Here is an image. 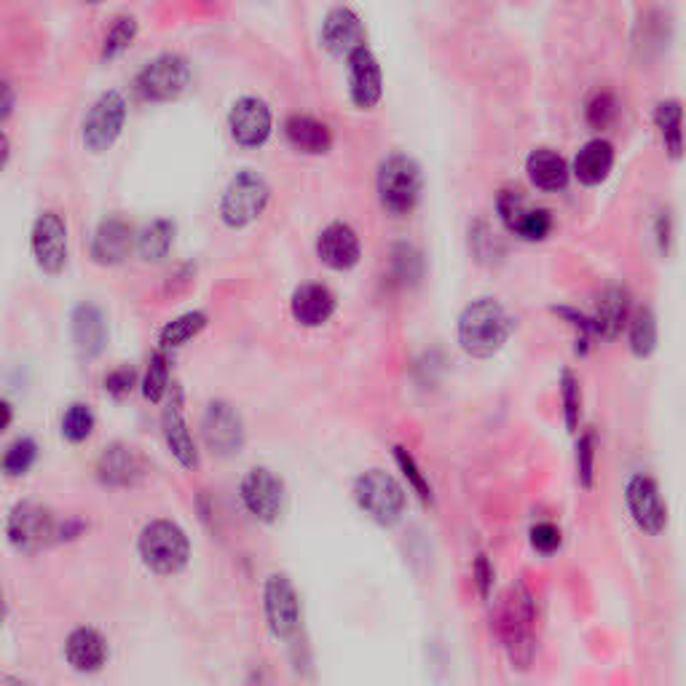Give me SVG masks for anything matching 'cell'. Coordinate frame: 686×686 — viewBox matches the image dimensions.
<instances>
[{
    "label": "cell",
    "instance_id": "obj_12",
    "mask_svg": "<svg viewBox=\"0 0 686 686\" xmlns=\"http://www.w3.org/2000/svg\"><path fill=\"white\" fill-rule=\"evenodd\" d=\"M239 496L248 513L261 523H276L284 513V483L276 472L269 467H255L239 483Z\"/></svg>",
    "mask_w": 686,
    "mask_h": 686
},
{
    "label": "cell",
    "instance_id": "obj_14",
    "mask_svg": "<svg viewBox=\"0 0 686 686\" xmlns=\"http://www.w3.org/2000/svg\"><path fill=\"white\" fill-rule=\"evenodd\" d=\"M202 437L206 448L215 453V456L229 458L244 448L248 432H244V422L234 405L223 403V400H212V403L204 407Z\"/></svg>",
    "mask_w": 686,
    "mask_h": 686
},
{
    "label": "cell",
    "instance_id": "obj_1",
    "mask_svg": "<svg viewBox=\"0 0 686 686\" xmlns=\"http://www.w3.org/2000/svg\"><path fill=\"white\" fill-rule=\"evenodd\" d=\"M536 598L523 582H515L502 595L494 614V633L500 638L504 655L515 670H528L536 657Z\"/></svg>",
    "mask_w": 686,
    "mask_h": 686
},
{
    "label": "cell",
    "instance_id": "obj_27",
    "mask_svg": "<svg viewBox=\"0 0 686 686\" xmlns=\"http://www.w3.org/2000/svg\"><path fill=\"white\" fill-rule=\"evenodd\" d=\"M614 159H617V153H614L612 142L606 138H593L587 140L577 151V157H574L572 174L587 188L601 185L608 174H612Z\"/></svg>",
    "mask_w": 686,
    "mask_h": 686
},
{
    "label": "cell",
    "instance_id": "obj_23",
    "mask_svg": "<svg viewBox=\"0 0 686 686\" xmlns=\"http://www.w3.org/2000/svg\"><path fill=\"white\" fill-rule=\"evenodd\" d=\"M630 290L623 287V284H612L595 301V312L591 314L593 333L601 335L604 341L619 339V333L630 322Z\"/></svg>",
    "mask_w": 686,
    "mask_h": 686
},
{
    "label": "cell",
    "instance_id": "obj_48",
    "mask_svg": "<svg viewBox=\"0 0 686 686\" xmlns=\"http://www.w3.org/2000/svg\"><path fill=\"white\" fill-rule=\"evenodd\" d=\"M494 582H496V568L494 563L488 561V555L477 553L475 561H472V585L481 598H491L494 593Z\"/></svg>",
    "mask_w": 686,
    "mask_h": 686
},
{
    "label": "cell",
    "instance_id": "obj_20",
    "mask_svg": "<svg viewBox=\"0 0 686 686\" xmlns=\"http://www.w3.org/2000/svg\"><path fill=\"white\" fill-rule=\"evenodd\" d=\"M108 320L97 303L83 301L70 314V341L81 360H94L105 352Z\"/></svg>",
    "mask_w": 686,
    "mask_h": 686
},
{
    "label": "cell",
    "instance_id": "obj_18",
    "mask_svg": "<svg viewBox=\"0 0 686 686\" xmlns=\"http://www.w3.org/2000/svg\"><path fill=\"white\" fill-rule=\"evenodd\" d=\"M148 475V464L138 448L127 443H110L97 456V477L110 488H134Z\"/></svg>",
    "mask_w": 686,
    "mask_h": 686
},
{
    "label": "cell",
    "instance_id": "obj_34",
    "mask_svg": "<svg viewBox=\"0 0 686 686\" xmlns=\"http://www.w3.org/2000/svg\"><path fill=\"white\" fill-rule=\"evenodd\" d=\"M138 32H140V24H138V19H134L132 14L113 17V22H110L105 38H102L100 60L102 62H110V60H115V57L124 54V51L134 43Z\"/></svg>",
    "mask_w": 686,
    "mask_h": 686
},
{
    "label": "cell",
    "instance_id": "obj_35",
    "mask_svg": "<svg viewBox=\"0 0 686 686\" xmlns=\"http://www.w3.org/2000/svg\"><path fill=\"white\" fill-rule=\"evenodd\" d=\"M424 276V255L411 242L394 244L392 250V280L400 287H413Z\"/></svg>",
    "mask_w": 686,
    "mask_h": 686
},
{
    "label": "cell",
    "instance_id": "obj_44",
    "mask_svg": "<svg viewBox=\"0 0 686 686\" xmlns=\"http://www.w3.org/2000/svg\"><path fill=\"white\" fill-rule=\"evenodd\" d=\"M470 242L472 250H475V255L481 258V261H496V258L504 255V244L502 239L491 231L488 223H475V229L470 231Z\"/></svg>",
    "mask_w": 686,
    "mask_h": 686
},
{
    "label": "cell",
    "instance_id": "obj_25",
    "mask_svg": "<svg viewBox=\"0 0 686 686\" xmlns=\"http://www.w3.org/2000/svg\"><path fill=\"white\" fill-rule=\"evenodd\" d=\"M335 306H339V301H335L333 290L322 282H303L290 297V312L303 327H322L335 314Z\"/></svg>",
    "mask_w": 686,
    "mask_h": 686
},
{
    "label": "cell",
    "instance_id": "obj_5",
    "mask_svg": "<svg viewBox=\"0 0 686 686\" xmlns=\"http://www.w3.org/2000/svg\"><path fill=\"white\" fill-rule=\"evenodd\" d=\"M138 553L142 563L159 577H174L191 561V539L178 523L151 521L140 531Z\"/></svg>",
    "mask_w": 686,
    "mask_h": 686
},
{
    "label": "cell",
    "instance_id": "obj_51",
    "mask_svg": "<svg viewBox=\"0 0 686 686\" xmlns=\"http://www.w3.org/2000/svg\"><path fill=\"white\" fill-rule=\"evenodd\" d=\"M0 411H3V430H9V426H11V418H14V413H11V403H9V400H3V403H0Z\"/></svg>",
    "mask_w": 686,
    "mask_h": 686
},
{
    "label": "cell",
    "instance_id": "obj_52",
    "mask_svg": "<svg viewBox=\"0 0 686 686\" xmlns=\"http://www.w3.org/2000/svg\"><path fill=\"white\" fill-rule=\"evenodd\" d=\"M9 159H11V140L9 134L3 132V167H9Z\"/></svg>",
    "mask_w": 686,
    "mask_h": 686
},
{
    "label": "cell",
    "instance_id": "obj_6",
    "mask_svg": "<svg viewBox=\"0 0 686 686\" xmlns=\"http://www.w3.org/2000/svg\"><path fill=\"white\" fill-rule=\"evenodd\" d=\"M354 502L373 523L390 528L403 521L407 510V491L386 470H367L354 481Z\"/></svg>",
    "mask_w": 686,
    "mask_h": 686
},
{
    "label": "cell",
    "instance_id": "obj_50",
    "mask_svg": "<svg viewBox=\"0 0 686 686\" xmlns=\"http://www.w3.org/2000/svg\"><path fill=\"white\" fill-rule=\"evenodd\" d=\"M0 92H3V102H0V119L9 121V115L14 113V102H17L14 87H11L9 81H3V87H0Z\"/></svg>",
    "mask_w": 686,
    "mask_h": 686
},
{
    "label": "cell",
    "instance_id": "obj_2",
    "mask_svg": "<svg viewBox=\"0 0 686 686\" xmlns=\"http://www.w3.org/2000/svg\"><path fill=\"white\" fill-rule=\"evenodd\" d=\"M513 316L496 297H477L458 314L456 341L470 357L488 360L502 352L513 335Z\"/></svg>",
    "mask_w": 686,
    "mask_h": 686
},
{
    "label": "cell",
    "instance_id": "obj_41",
    "mask_svg": "<svg viewBox=\"0 0 686 686\" xmlns=\"http://www.w3.org/2000/svg\"><path fill=\"white\" fill-rule=\"evenodd\" d=\"M619 113V102L614 92H608V89H598V92L591 94V100L585 102V121L593 129H606L612 127V121L617 119Z\"/></svg>",
    "mask_w": 686,
    "mask_h": 686
},
{
    "label": "cell",
    "instance_id": "obj_43",
    "mask_svg": "<svg viewBox=\"0 0 686 686\" xmlns=\"http://www.w3.org/2000/svg\"><path fill=\"white\" fill-rule=\"evenodd\" d=\"M528 210L531 206L526 204V199H523L517 191H510V188H504L500 196H496V212H500V220L510 234L517 236V231H521Z\"/></svg>",
    "mask_w": 686,
    "mask_h": 686
},
{
    "label": "cell",
    "instance_id": "obj_40",
    "mask_svg": "<svg viewBox=\"0 0 686 686\" xmlns=\"http://www.w3.org/2000/svg\"><path fill=\"white\" fill-rule=\"evenodd\" d=\"M97 426L94 411L87 403H73L64 411L62 416V437L68 443H83V440L92 437Z\"/></svg>",
    "mask_w": 686,
    "mask_h": 686
},
{
    "label": "cell",
    "instance_id": "obj_13",
    "mask_svg": "<svg viewBox=\"0 0 686 686\" xmlns=\"http://www.w3.org/2000/svg\"><path fill=\"white\" fill-rule=\"evenodd\" d=\"M265 623L274 638H293L301 627V598L287 574H271L263 591Z\"/></svg>",
    "mask_w": 686,
    "mask_h": 686
},
{
    "label": "cell",
    "instance_id": "obj_3",
    "mask_svg": "<svg viewBox=\"0 0 686 686\" xmlns=\"http://www.w3.org/2000/svg\"><path fill=\"white\" fill-rule=\"evenodd\" d=\"M79 521H60L57 513L41 502H19L6 521V534L19 553H41L62 539L79 536Z\"/></svg>",
    "mask_w": 686,
    "mask_h": 686
},
{
    "label": "cell",
    "instance_id": "obj_47",
    "mask_svg": "<svg viewBox=\"0 0 686 686\" xmlns=\"http://www.w3.org/2000/svg\"><path fill=\"white\" fill-rule=\"evenodd\" d=\"M102 384H105V392L110 397L124 400L127 394H132L134 386H138V371H134L132 365H119L105 373V381H102Z\"/></svg>",
    "mask_w": 686,
    "mask_h": 686
},
{
    "label": "cell",
    "instance_id": "obj_39",
    "mask_svg": "<svg viewBox=\"0 0 686 686\" xmlns=\"http://www.w3.org/2000/svg\"><path fill=\"white\" fill-rule=\"evenodd\" d=\"M561 407H563V424L568 432H579L582 422V384L572 371L561 373Z\"/></svg>",
    "mask_w": 686,
    "mask_h": 686
},
{
    "label": "cell",
    "instance_id": "obj_38",
    "mask_svg": "<svg viewBox=\"0 0 686 686\" xmlns=\"http://www.w3.org/2000/svg\"><path fill=\"white\" fill-rule=\"evenodd\" d=\"M394 462H397L400 472H403V477L407 481V488L413 491V494L418 496L424 504L435 502V496H432V485L426 481V475L418 467V462L413 458V453L403 448V445H394Z\"/></svg>",
    "mask_w": 686,
    "mask_h": 686
},
{
    "label": "cell",
    "instance_id": "obj_45",
    "mask_svg": "<svg viewBox=\"0 0 686 686\" xmlns=\"http://www.w3.org/2000/svg\"><path fill=\"white\" fill-rule=\"evenodd\" d=\"M528 542H531V547H534V553L555 555L563 547V531L549 521L534 523L528 531Z\"/></svg>",
    "mask_w": 686,
    "mask_h": 686
},
{
    "label": "cell",
    "instance_id": "obj_17",
    "mask_svg": "<svg viewBox=\"0 0 686 686\" xmlns=\"http://www.w3.org/2000/svg\"><path fill=\"white\" fill-rule=\"evenodd\" d=\"M132 248H138V231L121 215H108L100 220L89 242V258L97 265H119L129 258Z\"/></svg>",
    "mask_w": 686,
    "mask_h": 686
},
{
    "label": "cell",
    "instance_id": "obj_33",
    "mask_svg": "<svg viewBox=\"0 0 686 686\" xmlns=\"http://www.w3.org/2000/svg\"><path fill=\"white\" fill-rule=\"evenodd\" d=\"M172 390V375H170V354L164 349H157L148 360L145 375H142V397L148 403H161Z\"/></svg>",
    "mask_w": 686,
    "mask_h": 686
},
{
    "label": "cell",
    "instance_id": "obj_15",
    "mask_svg": "<svg viewBox=\"0 0 686 686\" xmlns=\"http://www.w3.org/2000/svg\"><path fill=\"white\" fill-rule=\"evenodd\" d=\"M320 41L333 57H346L349 60L354 51L367 47L365 22L352 6H335L322 19Z\"/></svg>",
    "mask_w": 686,
    "mask_h": 686
},
{
    "label": "cell",
    "instance_id": "obj_19",
    "mask_svg": "<svg viewBox=\"0 0 686 686\" xmlns=\"http://www.w3.org/2000/svg\"><path fill=\"white\" fill-rule=\"evenodd\" d=\"M349 73V97L362 110H371L381 102L384 94V75H381V64L375 60L371 47L357 49L346 60Z\"/></svg>",
    "mask_w": 686,
    "mask_h": 686
},
{
    "label": "cell",
    "instance_id": "obj_30",
    "mask_svg": "<svg viewBox=\"0 0 686 686\" xmlns=\"http://www.w3.org/2000/svg\"><path fill=\"white\" fill-rule=\"evenodd\" d=\"M657 341H659V327L652 306L633 309L630 322H627V346H630V352L636 354L638 360L652 357L657 349Z\"/></svg>",
    "mask_w": 686,
    "mask_h": 686
},
{
    "label": "cell",
    "instance_id": "obj_46",
    "mask_svg": "<svg viewBox=\"0 0 686 686\" xmlns=\"http://www.w3.org/2000/svg\"><path fill=\"white\" fill-rule=\"evenodd\" d=\"M549 231H553V212L545 210V206H531L517 236L523 242H542V239L549 236Z\"/></svg>",
    "mask_w": 686,
    "mask_h": 686
},
{
    "label": "cell",
    "instance_id": "obj_29",
    "mask_svg": "<svg viewBox=\"0 0 686 686\" xmlns=\"http://www.w3.org/2000/svg\"><path fill=\"white\" fill-rule=\"evenodd\" d=\"M655 127L663 140L665 153L670 159H682L686 153V119L684 105L678 100H659L655 108Z\"/></svg>",
    "mask_w": 686,
    "mask_h": 686
},
{
    "label": "cell",
    "instance_id": "obj_28",
    "mask_svg": "<svg viewBox=\"0 0 686 686\" xmlns=\"http://www.w3.org/2000/svg\"><path fill=\"white\" fill-rule=\"evenodd\" d=\"M526 174L531 185L539 188V191L558 193L568 185V180H572V167H568V161L563 159L558 151L536 148L526 159Z\"/></svg>",
    "mask_w": 686,
    "mask_h": 686
},
{
    "label": "cell",
    "instance_id": "obj_7",
    "mask_svg": "<svg viewBox=\"0 0 686 686\" xmlns=\"http://www.w3.org/2000/svg\"><path fill=\"white\" fill-rule=\"evenodd\" d=\"M271 202V185L255 170H239L220 196V220L229 229H244L263 215Z\"/></svg>",
    "mask_w": 686,
    "mask_h": 686
},
{
    "label": "cell",
    "instance_id": "obj_9",
    "mask_svg": "<svg viewBox=\"0 0 686 686\" xmlns=\"http://www.w3.org/2000/svg\"><path fill=\"white\" fill-rule=\"evenodd\" d=\"M127 100L119 89H108L102 92L89 108L87 119L81 127V140L83 148L92 153H105L115 145V140L121 138L127 127Z\"/></svg>",
    "mask_w": 686,
    "mask_h": 686
},
{
    "label": "cell",
    "instance_id": "obj_16",
    "mask_svg": "<svg viewBox=\"0 0 686 686\" xmlns=\"http://www.w3.org/2000/svg\"><path fill=\"white\" fill-rule=\"evenodd\" d=\"M229 129L239 145L261 148L271 138V129H274V115H271L269 102L255 94L239 97L229 110Z\"/></svg>",
    "mask_w": 686,
    "mask_h": 686
},
{
    "label": "cell",
    "instance_id": "obj_24",
    "mask_svg": "<svg viewBox=\"0 0 686 686\" xmlns=\"http://www.w3.org/2000/svg\"><path fill=\"white\" fill-rule=\"evenodd\" d=\"M110 657L108 638L97 627H75L64 640V659L73 670L97 673L105 668Z\"/></svg>",
    "mask_w": 686,
    "mask_h": 686
},
{
    "label": "cell",
    "instance_id": "obj_22",
    "mask_svg": "<svg viewBox=\"0 0 686 686\" xmlns=\"http://www.w3.org/2000/svg\"><path fill=\"white\" fill-rule=\"evenodd\" d=\"M316 258L333 271H349L360 263L362 258V242L357 231L349 223H330L322 229V234L316 236Z\"/></svg>",
    "mask_w": 686,
    "mask_h": 686
},
{
    "label": "cell",
    "instance_id": "obj_4",
    "mask_svg": "<svg viewBox=\"0 0 686 686\" xmlns=\"http://www.w3.org/2000/svg\"><path fill=\"white\" fill-rule=\"evenodd\" d=\"M379 202L392 215H411L424 191V172L418 161L407 153H392L381 161L375 174Z\"/></svg>",
    "mask_w": 686,
    "mask_h": 686
},
{
    "label": "cell",
    "instance_id": "obj_31",
    "mask_svg": "<svg viewBox=\"0 0 686 686\" xmlns=\"http://www.w3.org/2000/svg\"><path fill=\"white\" fill-rule=\"evenodd\" d=\"M178 225L170 218H157L138 234V252L145 263H159L170 255Z\"/></svg>",
    "mask_w": 686,
    "mask_h": 686
},
{
    "label": "cell",
    "instance_id": "obj_10",
    "mask_svg": "<svg viewBox=\"0 0 686 686\" xmlns=\"http://www.w3.org/2000/svg\"><path fill=\"white\" fill-rule=\"evenodd\" d=\"M625 507L636 528L646 536H659L668 528V502L659 491V483L646 472H633L625 481Z\"/></svg>",
    "mask_w": 686,
    "mask_h": 686
},
{
    "label": "cell",
    "instance_id": "obj_8",
    "mask_svg": "<svg viewBox=\"0 0 686 686\" xmlns=\"http://www.w3.org/2000/svg\"><path fill=\"white\" fill-rule=\"evenodd\" d=\"M191 87V64L178 51H164L142 64L134 89L148 102H172Z\"/></svg>",
    "mask_w": 686,
    "mask_h": 686
},
{
    "label": "cell",
    "instance_id": "obj_36",
    "mask_svg": "<svg viewBox=\"0 0 686 686\" xmlns=\"http://www.w3.org/2000/svg\"><path fill=\"white\" fill-rule=\"evenodd\" d=\"M38 462V443L32 437H17L3 453V467L6 477H24L32 470V464Z\"/></svg>",
    "mask_w": 686,
    "mask_h": 686
},
{
    "label": "cell",
    "instance_id": "obj_53",
    "mask_svg": "<svg viewBox=\"0 0 686 686\" xmlns=\"http://www.w3.org/2000/svg\"><path fill=\"white\" fill-rule=\"evenodd\" d=\"M6 686H24V684L22 682H14V678H9V684H6Z\"/></svg>",
    "mask_w": 686,
    "mask_h": 686
},
{
    "label": "cell",
    "instance_id": "obj_11",
    "mask_svg": "<svg viewBox=\"0 0 686 686\" xmlns=\"http://www.w3.org/2000/svg\"><path fill=\"white\" fill-rule=\"evenodd\" d=\"M30 250L38 269H41L43 274L49 276L62 274L70 258V244H68V225H64L60 212L43 210L41 215L36 218L30 231Z\"/></svg>",
    "mask_w": 686,
    "mask_h": 686
},
{
    "label": "cell",
    "instance_id": "obj_21",
    "mask_svg": "<svg viewBox=\"0 0 686 686\" xmlns=\"http://www.w3.org/2000/svg\"><path fill=\"white\" fill-rule=\"evenodd\" d=\"M161 426H164L167 448L172 451V456L178 458L185 470H196L199 451L183 416V392H180V384H172L170 400H167L164 413H161Z\"/></svg>",
    "mask_w": 686,
    "mask_h": 686
},
{
    "label": "cell",
    "instance_id": "obj_42",
    "mask_svg": "<svg viewBox=\"0 0 686 686\" xmlns=\"http://www.w3.org/2000/svg\"><path fill=\"white\" fill-rule=\"evenodd\" d=\"M553 314L561 316V320H566V325L574 330V352H577L579 357H585V354L591 352V341L595 335L591 316L582 314L579 309H574V306H553Z\"/></svg>",
    "mask_w": 686,
    "mask_h": 686
},
{
    "label": "cell",
    "instance_id": "obj_26",
    "mask_svg": "<svg viewBox=\"0 0 686 686\" xmlns=\"http://www.w3.org/2000/svg\"><path fill=\"white\" fill-rule=\"evenodd\" d=\"M284 138L295 151L306 153V157H325L333 148V132L325 121L309 113H290L282 127Z\"/></svg>",
    "mask_w": 686,
    "mask_h": 686
},
{
    "label": "cell",
    "instance_id": "obj_32",
    "mask_svg": "<svg viewBox=\"0 0 686 686\" xmlns=\"http://www.w3.org/2000/svg\"><path fill=\"white\" fill-rule=\"evenodd\" d=\"M206 325H210V316H206V312H199V309L174 316V320H170L164 327H161L159 349L170 352V349L185 346V343L196 339Z\"/></svg>",
    "mask_w": 686,
    "mask_h": 686
},
{
    "label": "cell",
    "instance_id": "obj_49",
    "mask_svg": "<svg viewBox=\"0 0 686 686\" xmlns=\"http://www.w3.org/2000/svg\"><path fill=\"white\" fill-rule=\"evenodd\" d=\"M670 242H673V220L668 212H659L657 218V244L663 252H670Z\"/></svg>",
    "mask_w": 686,
    "mask_h": 686
},
{
    "label": "cell",
    "instance_id": "obj_37",
    "mask_svg": "<svg viewBox=\"0 0 686 686\" xmlns=\"http://www.w3.org/2000/svg\"><path fill=\"white\" fill-rule=\"evenodd\" d=\"M574 462H577V481L582 488L591 491L595 485V462H598V435L595 430H582L574 448Z\"/></svg>",
    "mask_w": 686,
    "mask_h": 686
}]
</instances>
